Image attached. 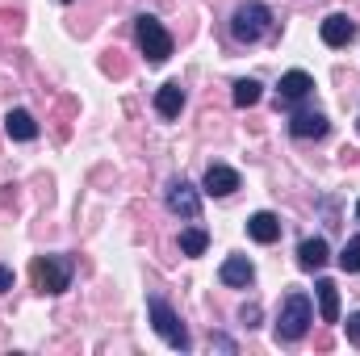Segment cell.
<instances>
[{
    "instance_id": "6da1fadb",
    "label": "cell",
    "mask_w": 360,
    "mask_h": 356,
    "mask_svg": "<svg viewBox=\"0 0 360 356\" xmlns=\"http://www.w3.org/2000/svg\"><path fill=\"white\" fill-rule=\"evenodd\" d=\"M310 323H314V302L306 298V293H289L285 302H281V314H276V340L281 344H297L306 331H310Z\"/></svg>"
},
{
    "instance_id": "7a4b0ae2",
    "label": "cell",
    "mask_w": 360,
    "mask_h": 356,
    "mask_svg": "<svg viewBox=\"0 0 360 356\" xmlns=\"http://www.w3.org/2000/svg\"><path fill=\"white\" fill-rule=\"evenodd\" d=\"M147 314H151V327H155V336L168 344V348H176V352H188L193 348V336H188V327L180 323V314L160 298V293H151L147 298Z\"/></svg>"
},
{
    "instance_id": "3957f363",
    "label": "cell",
    "mask_w": 360,
    "mask_h": 356,
    "mask_svg": "<svg viewBox=\"0 0 360 356\" xmlns=\"http://www.w3.org/2000/svg\"><path fill=\"white\" fill-rule=\"evenodd\" d=\"M269 30H272V8L264 0H248V4H239V8L231 13V38L243 42V46L260 42Z\"/></svg>"
},
{
    "instance_id": "277c9868",
    "label": "cell",
    "mask_w": 360,
    "mask_h": 356,
    "mask_svg": "<svg viewBox=\"0 0 360 356\" xmlns=\"http://www.w3.org/2000/svg\"><path fill=\"white\" fill-rule=\"evenodd\" d=\"M134 42H139V51L147 55V63H155V68L172 59V34H168L164 21L151 17V13L134 17Z\"/></svg>"
},
{
    "instance_id": "5b68a950",
    "label": "cell",
    "mask_w": 360,
    "mask_h": 356,
    "mask_svg": "<svg viewBox=\"0 0 360 356\" xmlns=\"http://www.w3.org/2000/svg\"><path fill=\"white\" fill-rule=\"evenodd\" d=\"M72 272H76V265H72V256H38L34 260V281H38V289L42 293H51V298H59V293H68L72 289Z\"/></svg>"
},
{
    "instance_id": "8992f818",
    "label": "cell",
    "mask_w": 360,
    "mask_h": 356,
    "mask_svg": "<svg viewBox=\"0 0 360 356\" xmlns=\"http://www.w3.org/2000/svg\"><path fill=\"white\" fill-rule=\"evenodd\" d=\"M164 205H168L176 218H184V222H197V218H201V193H197L184 177L168 180V189H164Z\"/></svg>"
},
{
    "instance_id": "52a82bcc",
    "label": "cell",
    "mask_w": 360,
    "mask_h": 356,
    "mask_svg": "<svg viewBox=\"0 0 360 356\" xmlns=\"http://www.w3.org/2000/svg\"><path fill=\"white\" fill-rule=\"evenodd\" d=\"M356 21L348 17V13H331V17H323V25H319V38L327 42V46H348V42H356Z\"/></svg>"
},
{
    "instance_id": "ba28073f",
    "label": "cell",
    "mask_w": 360,
    "mask_h": 356,
    "mask_svg": "<svg viewBox=\"0 0 360 356\" xmlns=\"http://www.w3.org/2000/svg\"><path fill=\"white\" fill-rule=\"evenodd\" d=\"M327 130H331V122H327V113H319V109H297V113L289 117V134H293V139H327Z\"/></svg>"
},
{
    "instance_id": "9c48e42d",
    "label": "cell",
    "mask_w": 360,
    "mask_h": 356,
    "mask_svg": "<svg viewBox=\"0 0 360 356\" xmlns=\"http://www.w3.org/2000/svg\"><path fill=\"white\" fill-rule=\"evenodd\" d=\"M239 184H243V180H239V172H235L231 164H210V168H205V180H201V189H205L210 197H231Z\"/></svg>"
},
{
    "instance_id": "30bf717a",
    "label": "cell",
    "mask_w": 360,
    "mask_h": 356,
    "mask_svg": "<svg viewBox=\"0 0 360 356\" xmlns=\"http://www.w3.org/2000/svg\"><path fill=\"white\" fill-rule=\"evenodd\" d=\"M218 281L231 285V289H248V285L256 281V265H252L248 256H226L222 268H218Z\"/></svg>"
},
{
    "instance_id": "8fae6325",
    "label": "cell",
    "mask_w": 360,
    "mask_h": 356,
    "mask_svg": "<svg viewBox=\"0 0 360 356\" xmlns=\"http://www.w3.org/2000/svg\"><path fill=\"white\" fill-rule=\"evenodd\" d=\"M327 260H331V248H327L323 235H310V239L297 243V268H302V272H319Z\"/></svg>"
},
{
    "instance_id": "7c38bea8",
    "label": "cell",
    "mask_w": 360,
    "mask_h": 356,
    "mask_svg": "<svg viewBox=\"0 0 360 356\" xmlns=\"http://www.w3.org/2000/svg\"><path fill=\"white\" fill-rule=\"evenodd\" d=\"M4 134H8L13 143H34V139H38L34 113H30V109H8V113H4Z\"/></svg>"
},
{
    "instance_id": "4fadbf2b",
    "label": "cell",
    "mask_w": 360,
    "mask_h": 356,
    "mask_svg": "<svg viewBox=\"0 0 360 356\" xmlns=\"http://www.w3.org/2000/svg\"><path fill=\"white\" fill-rule=\"evenodd\" d=\"M276 92H281V105H293V101H302V96H310V92H314V80H310V72L293 68V72H285V76H281Z\"/></svg>"
},
{
    "instance_id": "5bb4252c",
    "label": "cell",
    "mask_w": 360,
    "mask_h": 356,
    "mask_svg": "<svg viewBox=\"0 0 360 356\" xmlns=\"http://www.w3.org/2000/svg\"><path fill=\"white\" fill-rule=\"evenodd\" d=\"M314 298H319V319L323 323H340V285L319 276L314 281Z\"/></svg>"
},
{
    "instance_id": "9a60e30c",
    "label": "cell",
    "mask_w": 360,
    "mask_h": 356,
    "mask_svg": "<svg viewBox=\"0 0 360 356\" xmlns=\"http://www.w3.org/2000/svg\"><path fill=\"white\" fill-rule=\"evenodd\" d=\"M248 235H252L256 243H276V239H281V218H276L272 210H256V214L248 218Z\"/></svg>"
},
{
    "instance_id": "2e32d148",
    "label": "cell",
    "mask_w": 360,
    "mask_h": 356,
    "mask_svg": "<svg viewBox=\"0 0 360 356\" xmlns=\"http://www.w3.org/2000/svg\"><path fill=\"white\" fill-rule=\"evenodd\" d=\"M180 109H184V89H180L176 80L160 84V89H155V113L172 122V117H180Z\"/></svg>"
},
{
    "instance_id": "e0dca14e",
    "label": "cell",
    "mask_w": 360,
    "mask_h": 356,
    "mask_svg": "<svg viewBox=\"0 0 360 356\" xmlns=\"http://www.w3.org/2000/svg\"><path fill=\"white\" fill-rule=\"evenodd\" d=\"M205 248H210V231L205 227H184L180 231V252L184 256H205Z\"/></svg>"
},
{
    "instance_id": "ac0fdd59",
    "label": "cell",
    "mask_w": 360,
    "mask_h": 356,
    "mask_svg": "<svg viewBox=\"0 0 360 356\" xmlns=\"http://www.w3.org/2000/svg\"><path fill=\"white\" fill-rule=\"evenodd\" d=\"M231 96H235V105H239V109H252L264 92H260V80H252V76H248V80H235V92H231Z\"/></svg>"
},
{
    "instance_id": "d6986e66",
    "label": "cell",
    "mask_w": 360,
    "mask_h": 356,
    "mask_svg": "<svg viewBox=\"0 0 360 356\" xmlns=\"http://www.w3.org/2000/svg\"><path fill=\"white\" fill-rule=\"evenodd\" d=\"M335 260H340L344 272H360V235H356V239H348V243L340 248V256H335Z\"/></svg>"
},
{
    "instance_id": "ffe728a7",
    "label": "cell",
    "mask_w": 360,
    "mask_h": 356,
    "mask_svg": "<svg viewBox=\"0 0 360 356\" xmlns=\"http://www.w3.org/2000/svg\"><path fill=\"white\" fill-rule=\"evenodd\" d=\"M239 323H243V327H256V323H260V302H243V306H239Z\"/></svg>"
},
{
    "instance_id": "44dd1931",
    "label": "cell",
    "mask_w": 360,
    "mask_h": 356,
    "mask_svg": "<svg viewBox=\"0 0 360 356\" xmlns=\"http://www.w3.org/2000/svg\"><path fill=\"white\" fill-rule=\"evenodd\" d=\"M348 340H352V344H360V310H352V314H348Z\"/></svg>"
},
{
    "instance_id": "7402d4cb",
    "label": "cell",
    "mask_w": 360,
    "mask_h": 356,
    "mask_svg": "<svg viewBox=\"0 0 360 356\" xmlns=\"http://www.w3.org/2000/svg\"><path fill=\"white\" fill-rule=\"evenodd\" d=\"M210 348H222V352H235V340H231V336H210Z\"/></svg>"
},
{
    "instance_id": "603a6c76",
    "label": "cell",
    "mask_w": 360,
    "mask_h": 356,
    "mask_svg": "<svg viewBox=\"0 0 360 356\" xmlns=\"http://www.w3.org/2000/svg\"><path fill=\"white\" fill-rule=\"evenodd\" d=\"M8 289H13V268L0 265V293H8Z\"/></svg>"
},
{
    "instance_id": "cb8c5ba5",
    "label": "cell",
    "mask_w": 360,
    "mask_h": 356,
    "mask_svg": "<svg viewBox=\"0 0 360 356\" xmlns=\"http://www.w3.org/2000/svg\"><path fill=\"white\" fill-rule=\"evenodd\" d=\"M356 222H360V201H356Z\"/></svg>"
},
{
    "instance_id": "d4e9b609",
    "label": "cell",
    "mask_w": 360,
    "mask_h": 356,
    "mask_svg": "<svg viewBox=\"0 0 360 356\" xmlns=\"http://www.w3.org/2000/svg\"><path fill=\"white\" fill-rule=\"evenodd\" d=\"M63 4H72V0H63Z\"/></svg>"
}]
</instances>
